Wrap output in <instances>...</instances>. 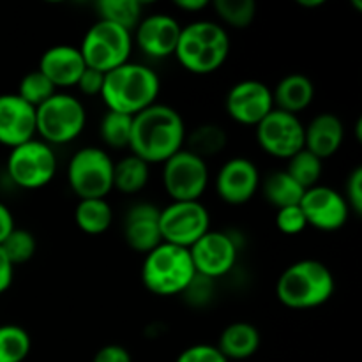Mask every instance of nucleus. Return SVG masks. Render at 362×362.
Masks as SVG:
<instances>
[{
	"mask_svg": "<svg viewBox=\"0 0 362 362\" xmlns=\"http://www.w3.org/2000/svg\"><path fill=\"white\" fill-rule=\"evenodd\" d=\"M182 25L172 14L154 13L141 18L133 32V41L148 57L165 59L175 53Z\"/></svg>",
	"mask_w": 362,
	"mask_h": 362,
	"instance_id": "obj_17",
	"label": "nucleus"
},
{
	"mask_svg": "<svg viewBox=\"0 0 362 362\" xmlns=\"http://www.w3.org/2000/svg\"><path fill=\"white\" fill-rule=\"evenodd\" d=\"M32 349L30 334L21 325H0V362H23Z\"/></svg>",
	"mask_w": 362,
	"mask_h": 362,
	"instance_id": "obj_30",
	"label": "nucleus"
},
{
	"mask_svg": "<svg viewBox=\"0 0 362 362\" xmlns=\"http://www.w3.org/2000/svg\"><path fill=\"white\" fill-rule=\"evenodd\" d=\"M98 20L110 21L134 32L144 18V6L138 0H99L95 4Z\"/></svg>",
	"mask_w": 362,
	"mask_h": 362,
	"instance_id": "obj_28",
	"label": "nucleus"
},
{
	"mask_svg": "<svg viewBox=\"0 0 362 362\" xmlns=\"http://www.w3.org/2000/svg\"><path fill=\"white\" fill-rule=\"evenodd\" d=\"M191 260L198 278H223L237 264V244L228 233L209 230L189 247Z\"/></svg>",
	"mask_w": 362,
	"mask_h": 362,
	"instance_id": "obj_13",
	"label": "nucleus"
},
{
	"mask_svg": "<svg viewBox=\"0 0 362 362\" xmlns=\"http://www.w3.org/2000/svg\"><path fill=\"white\" fill-rule=\"evenodd\" d=\"M226 131L223 129L218 124H200L193 129V133L186 134V141H184V148L189 152H193L194 156L202 158L204 161L207 159L216 158L218 154H221L226 147Z\"/></svg>",
	"mask_w": 362,
	"mask_h": 362,
	"instance_id": "obj_26",
	"label": "nucleus"
},
{
	"mask_svg": "<svg viewBox=\"0 0 362 362\" xmlns=\"http://www.w3.org/2000/svg\"><path fill=\"white\" fill-rule=\"evenodd\" d=\"M299 207L308 226H313L320 232H336L343 228L350 216L345 197L324 184L304 191Z\"/></svg>",
	"mask_w": 362,
	"mask_h": 362,
	"instance_id": "obj_14",
	"label": "nucleus"
},
{
	"mask_svg": "<svg viewBox=\"0 0 362 362\" xmlns=\"http://www.w3.org/2000/svg\"><path fill=\"white\" fill-rule=\"evenodd\" d=\"M212 7L223 23L237 30L247 28L257 18L255 0H216Z\"/></svg>",
	"mask_w": 362,
	"mask_h": 362,
	"instance_id": "obj_32",
	"label": "nucleus"
},
{
	"mask_svg": "<svg viewBox=\"0 0 362 362\" xmlns=\"http://www.w3.org/2000/svg\"><path fill=\"white\" fill-rule=\"evenodd\" d=\"M285 172L306 191L310 187L318 186V182H320L322 173H324V161L311 154L310 151L303 148L288 159Z\"/></svg>",
	"mask_w": 362,
	"mask_h": 362,
	"instance_id": "obj_29",
	"label": "nucleus"
},
{
	"mask_svg": "<svg viewBox=\"0 0 362 362\" xmlns=\"http://www.w3.org/2000/svg\"><path fill=\"white\" fill-rule=\"evenodd\" d=\"M0 247L6 253V257L9 258L11 264L16 267V265L27 264L34 258L35 251H37V240L28 230L14 228L9 233V237L0 244Z\"/></svg>",
	"mask_w": 362,
	"mask_h": 362,
	"instance_id": "obj_34",
	"label": "nucleus"
},
{
	"mask_svg": "<svg viewBox=\"0 0 362 362\" xmlns=\"http://www.w3.org/2000/svg\"><path fill=\"white\" fill-rule=\"evenodd\" d=\"M37 69L55 88H69L76 87L78 80L87 69V64L78 46L55 45L42 53Z\"/></svg>",
	"mask_w": 362,
	"mask_h": 362,
	"instance_id": "obj_19",
	"label": "nucleus"
},
{
	"mask_svg": "<svg viewBox=\"0 0 362 362\" xmlns=\"http://www.w3.org/2000/svg\"><path fill=\"white\" fill-rule=\"evenodd\" d=\"M161 90V80L152 67L140 62H126L105 74L99 98L110 112L134 117L152 106Z\"/></svg>",
	"mask_w": 362,
	"mask_h": 362,
	"instance_id": "obj_2",
	"label": "nucleus"
},
{
	"mask_svg": "<svg viewBox=\"0 0 362 362\" xmlns=\"http://www.w3.org/2000/svg\"><path fill=\"white\" fill-rule=\"evenodd\" d=\"M226 113L243 126H258L274 110L272 88L260 80L237 81L225 99Z\"/></svg>",
	"mask_w": 362,
	"mask_h": 362,
	"instance_id": "obj_15",
	"label": "nucleus"
},
{
	"mask_svg": "<svg viewBox=\"0 0 362 362\" xmlns=\"http://www.w3.org/2000/svg\"><path fill=\"white\" fill-rule=\"evenodd\" d=\"M16 228L14 225V216L11 212V209L6 204L0 202V244L9 237V233Z\"/></svg>",
	"mask_w": 362,
	"mask_h": 362,
	"instance_id": "obj_41",
	"label": "nucleus"
},
{
	"mask_svg": "<svg viewBox=\"0 0 362 362\" xmlns=\"http://www.w3.org/2000/svg\"><path fill=\"white\" fill-rule=\"evenodd\" d=\"M186 124L175 108L154 103L133 117L129 151L147 165H159L184 148Z\"/></svg>",
	"mask_w": 362,
	"mask_h": 362,
	"instance_id": "obj_1",
	"label": "nucleus"
},
{
	"mask_svg": "<svg viewBox=\"0 0 362 362\" xmlns=\"http://www.w3.org/2000/svg\"><path fill=\"white\" fill-rule=\"evenodd\" d=\"M57 92V88L53 87L52 81L45 76L39 69L30 71V73L25 74L23 78L18 83V92L16 94L23 99L25 103H28L30 106L37 108L42 103L48 101L53 94Z\"/></svg>",
	"mask_w": 362,
	"mask_h": 362,
	"instance_id": "obj_33",
	"label": "nucleus"
},
{
	"mask_svg": "<svg viewBox=\"0 0 362 362\" xmlns=\"http://www.w3.org/2000/svg\"><path fill=\"white\" fill-rule=\"evenodd\" d=\"M113 161L105 148L83 147L67 163V182L80 200L106 198L113 191Z\"/></svg>",
	"mask_w": 362,
	"mask_h": 362,
	"instance_id": "obj_8",
	"label": "nucleus"
},
{
	"mask_svg": "<svg viewBox=\"0 0 362 362\" xmlns=\"http://www.w3.org/2000/svg\"><path fill=\"white\" fill-rule=\"evenodd\" d=\"M230 55V35L218 21L194 20L182 27L173 57L193 74H211Z\"/></svg>",
	"mask_w": 362,
	"mask_h": 362,
	"instance_id": "obj_3",
	"label": "nucleus"
},
{
	"mask_svg": "<svg viewBox=\"0 0 362 362\" xmlns=\"http://www.w3.org/2000/svg\"><path fill=\"white\" fill-rule=\"evenodd\" d=\"M299 6H303V7H320V6H324V0H299Z\"/></svg>",
	"mask_w": 362,
	"mask_h": 362,
	"instance_id": "obj_43",
	"label": "nucleus"
},
{
	"mask_svg": "<svg viewBox=\"0 0 362 362\" xmlns=\"http://www.w3.org/2000/svg\"><path fill=\"white\" fill-rule=\"evenodd\" d=\"M345 200L349 204L350 212L361 216L362 212V168L356 166V168L350 172V175L346 177L345 182Z\"/></svg>",
	"mask_w": 362,
	"mask_h": 362,
	"instance_id": "obj_37",
	"label": "nucleus"
},
{
	"mask_svg": "<svg viewBox=\"0 0 362 362\" xmlns=\"http://www.w3.org/2000/svg\"><path fill=\"white\" fill-rule=\"evenodd\" d=\"M175 362H228L223 357V354L216 349V345H205V343H198V345L187 346L186 350L179 354Z\"/></svg>",
	"mask_w": 362,
	"mask_h": 362,
	"instance_id": "obj_36",
	"label": "nucleus"
},
{
	"mask_svg": "<svg viewBox=\"0 0 362 362\" xmlns=\"http://www.w3.org/2000/svg\"><path fill=\"white\" fill-rule=\"evenodd\" d=\"M345 126L334 113H318L304 126V148L318 159H329L341 148Z\"/></svg>",
	"mask_w": 362,
	"mask_h": 362,
	"instance_id": "obj_21",
	"label": "nucleus"
},
{
	"mask_svg": "<svg viewBox=\"0 0 362 362\" xmlns=\"http://www.w3.org/2000/svg\"><path fill=\"white\" fill-rule=\"evenodd\" d=\"M37 138L35 108L18 94H0V145L14 148Z\"/></svg>",
	"mask_w": 362,
	"mask_h": 362,
	"instance_id": "obj_18",
	"label": "nucleus"
},
{
	"mask_svg": "<svg viewBox=\"0 0 362 362\" xmlns=\"http://www.w3.org/2000/svg\"><path fill=\"white\" fill-rule=\"evenodd\" d=\"M151 179V165L129 154L113 165V189L124 194H136L145 189Z\"/></svg>",
	"mask_w": 362,
	"mask_h": 362,
	"instance_id": "obj_25",
	"label": "nucleus"
},
{
	"mask_svg": "<svg viewBox=\"0 0 362 362\" xmlns=\"http://www.w3.org/2000/svg\"><path fill=\"white\" fill-rule=\"evenodd\" d=\"M197 278L189 250L161 243L156 250L145 255L141 283L154 296H179L187 292Z\"/></svg>",
	"mask_w": 362,
	"mask_h": 362,
	"instance_id": "obj_5",
	"label": "nucleus"
},
{
	"mask_svg": "<svg viewBox=\"0 0 362 362\" xmlns=\"http://www.w3.org/2000/svg\"><path fill=\"white\" fill-rule=\"evenodd\" d=\"M92 362H133V357L122 345H105L95 352Z\"/></svg>",
	"mask_w": 362,
	"mask_h": 362,
	"instance_id": "obj_39",
	"label": "nucleus"
},
{
	"mask_svg": "<svg viewBox=\"0 0 362 362\" xmlns=\"http://www.w3.org/2000/svg\"><path fill=\"white\" fill-rule=\"evenodd\" d=\"M57 168L55 151L39 138L11 148L7 158V175L13 184L27 191L48 186L55 179Z\"/></svg>",
	"mask_w": 362,
	"mask_h": 362,
	"instance_id": "obj_9",
	"label": "nucleus"
},
{
	"mask_svg": "<svg viewBox=\"0 0 362 362\" xmlns=\"http://www.w3.org/2000/svg\"><path fill=\"white\" fill-rule=\"evenodd\" d=\"M276 226L285 235H299L300 232L308 228V223L299 205H292V207L278 209V212H276Z\"/></svg>",
	"mask_w": 362,
	"mask_h": 362,
	"instance_id": "obj_35",
	"label": "nucleus"
},
{
	"mask_svg": "<svg viewBox=\"0 0 362 362\" xmlns=\"http://www.w3.org/2000/svg\"><path fill=\"white\" fill-rule=\"evenodd\" d=\"M87 112L83 103L71 94L55 92L35 108V133L48 145H64L76 140L85 129Z\"/></svg>",
	"mask_w": 362,
	"mask_h": 362,
	"instance_id": "obj_6",
	"label": "nucleus"
},
{
	"mask_svg": "<svg viewBox=\"0 0 362 362\" xmlns=\"http://www.w3.org/2000/svg\"><path fill=\"white\" fill-rule=\"evenodd\" d=\"M336 292V279L322 262L308 258L288 265L276 283V296L290 310L324 306Z\"/></svg>",
	"mask_w": 362,
	"mask_h": 362,
	"instance_id": "obj_4",
	"label": "nucleus"
},
{
	"mask_svg": "<svg viewBox=\"0 0 362 362\" xmlns=\"http://www.w3.org/2000/svg\"><path fill=\"white\" fill-rule=\"evenodd\" d=\"M262 179L258 166L247 158L228 159L216 175L214 187L218 197L228 205H244L257 194Z\"/></svg>",
	"mask_w": 362,
	"mask_h": 362,
	"instance_id": "obj_16",
	"label": "nucleus"
},
{
	"mask_svg": "<svg viewBox=\"0 0 362 362\" xmlns=\"http://www.w3.org/2000/svg\"><path fill=\"white\" fill-rule=\"evenodd\" d=\"M159 211L152 204H136L124 218V240L138 253H151L163 243L159 230Z\"/></svg>",
	"mask_w": 362,
	"mask_h": 362,
	"instance_id": "obj_20",
	"label": "nucleus"
},
{
	"mask_svg": "<svg viewBox=\"0 0 362 362\" xmlns=\"http://www.w3.org/2000/svg\"><path fill=\"white\" fill-rule=\"evenodd\" d=\"M74 223L87 235H101L113 223V209L106 198L80 200L74 207Z\"/></svg>",
	"mask_w": 362,
	"mask_h": 362,
	"instance_id": "obj_24",
	"label": "nucleus"
},
{
	"mask_svg": "<svg viewBox=\"0 0 362 362\" xmlns=\"http://www.w3.org/2000/svg\"><path fill=\"white\" fill-rule=\"evenodd\" d=\"M14 278V265L11 264L9 258L6 257V253L0 247V296H2L6 290H9V286L13 285Z\"/></svg>",
	"mask_w": 362,
	"mask_h": 362,
	"instance_id": "obj_40",
	"label": "nucleus"
},
{
	"mask_svg": "<svg viewBox=\"0 0 362 362\" xmlns=\"http://www.w3.org/2000/svg\"><path fill=\"white\" fill-rule=\"evenodd\" d=\"M173 6L180 11H186V13H200V11L207 9L209 2L207 0H175Z\"/></svg>",
	"mask_w": 362,
	"mask_h": 362,
	"instance_id": "obj_42",
	"label": "nucleus"
},
{
	"mask_svg": "<svg viewBox=\"0 0 362 362\" xmlns=\"http://www.w3.org/2000/svg\"><path fill=\"white\" fill-rule=\"evenodd\" d=\"M103 83H105V73L87 67L78 80L76 87L85 95H101Z\"/></svg>",
	"mask_w": 362,
	"mask_h": 362,
	"instance_id": "obj_38",
	"label": "nucleus"
},
{
	"mask_svg": "<svg viewBox=\"0 0 362 362\" xmlns=\"http://www.w3.org/2000/svg\"><path fill=\"white\" fill-rule=\"evenodd\" d=\"M133 42V32L110 21L95 20L87 28L78 48L87 67L106 74L129 62Z\"/></svg>",
	"mask_w": 362,
	"mask_h": 362,
	"instance_id": "obj_7",
	"label": "nucleus"
},
{
	"mask_svg": "<svg viewBox=\"0 0 362 362\" xmlns=\"http://www.w3.org/2000/svg\"><path fill=\"white\" fill-rule=\"evenodd\" d=\"M163 243L189 250L211 230V214L202 202H172L159 211Z\"/></svg>",
	"mask_w": 362,
	"mask_h": 362,
	"instance_id": "obj_10",
	"label": "nucleus"
},
{
	"mask_svg": "<svg viewBox=\"0 0 362 362\" xmlns=\"http://www.w3.org/2000/svg\"><path fill=\"white\" fill-rule=\"evenodd\" d=\"M315 99V85L306 74L292 73L278 81L272 90V101L274 108L281 112L297 115L310 108Z\"/></svg>",
	"mask_w": 362,
	"mask_h": 362,
	"instance_id": "obj_23",
	"label": "nucleus"
},
{
	"mask_svg": "<svg viewBox=\"0 0 362 362\" xmlns=\"http://www.w3.org/2000/svg\"><path fill=\"white\" fill-rule=\"evenodd\" d=\"M207 186V161L193 152L182 148L163 163V187L172 202H200Z\"/></svg>",
	"mask_w": 362,
	"mask_h": 362,
	"instance_id": "obj_11",
	"label": "nucleus"
},
{
	"mask_svg": "<svg viewBox=\"0 0 362 362\" xmlns=\"http://www.w3.org/2000/svg\"><path fill=\"white\" fill-rule=\"evenodd\" d=\"M264 189V198L276 209L292 207V205H299L300 198H303L304 189L285 172V170H278V172L269 173L264 179V184H260Z\"/></svg>",
	"mask_w": 362,
	"mask_h": 362,
	"instance_id": "obj_27",
	"label": "nucleus"
},
{
	"mask_svg": "<svg viewBox=\"0 0 362 362\" xmlns=\"http://www.w3.org/2000/svg\"><path fill=\"white\" fill-rule=\"evenodd\" d=\"M255 136L262 151L272 158L288 161L304 148V124L297 115L274 108L255 126Z\"/></svg>",
	"mask_w": 362,
	"mask_h": 362,
	"instance_id": "obj_12",
	"label": "nucleus"
},
{
	"mask_svg": "<svg viewBox=\"0 0 362 362\" xmlns=\"http://www.w3.org/2000/svg\"><path fill=\"white\" fill-rule=\"evenodd\" d=\"M131 127H133V117L106 110L99 124V136L103 144L112 148H129Z\"/></svg>",
	"mask_w": 362,
	"mask_h": 362,
	"instance_id": "obj_31",
	"label": "nucleus"
},
{
	"mask_svg": "<svg viewBox=\"0 0 362 362\" xmlns=\"http://www.w3.org/2000/svg\"><path fill=\"white\" fill-rule=\"evenodd\" d=\"M260 331L250 322H233L219 334L216 349L226 361H246L260 349Z\"/></svg>",
	"mask_w": 362,
	"mask_h": 362,
	"instance_id": "obj_22",
	"label": "nucleus"
}]
</instances>
